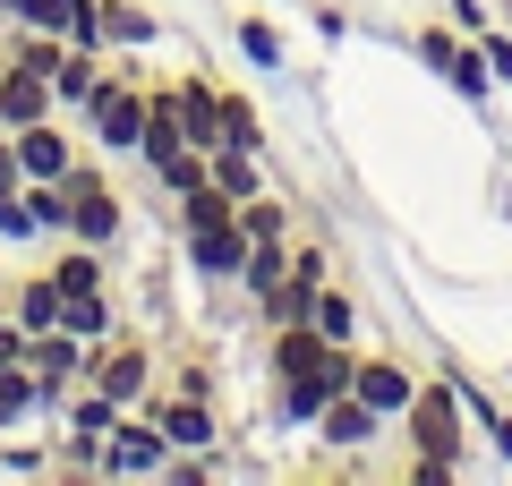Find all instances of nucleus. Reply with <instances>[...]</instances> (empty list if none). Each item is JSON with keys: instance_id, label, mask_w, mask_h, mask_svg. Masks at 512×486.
Returning a JSON list of instances; mask_svg holds the SVG:
<instances>
[{"instance_id": "obj_1", "label": "nucleus", "mask_w": 512, "mask_h": 486, "mask_svg": "<svg viewBox=\"0 0 512 486\" xmlns=\"http://www.w3.org/2000/svg\"><path fill=\"white\" fill-rule=\"evenodd\" d=\"M86 137H94V154H111V162H137V145H146V77L128 69V52H111V69H103V86L86 94Z\"/></svg>"}, {"instance_id": "obj_2", "label": "nucleus", "mask_w": 512, "mask_h": 486, "mask_svg": "<svg viewBox=\"0 0 512 486\" xmlns=\"http://www.w3.org/2000/svg\"><path fill=\"white\" fill-rule=\"evenodd\" d=\"M393 427H402L410 452H436V461H461V469H470V435H478V427H470V410H461V393H453L444 367L410 393V410L393 418Z\"/></svg>"}, {"instance_id": "obj_3", "label": "nucleus", "mask_w": 512, "mask_h": 486, "mask_svg": "<svg viewBox=\"0 0 512 486\" xmlns=\"http://www.w3.org/2000/svg\"><path fill=\"white\" fill-rule=\"evenodd\" d=\"M410 52H419L427 69H436L444 86L461 94V103H478V111H487L495 94H504V86H495V69H487V52H478V35H461L453 18H427V26H410Z\"/></svg>"}, {"instance_id": "obj_4", "label": "nucleus", "mask_w": 512, "mask_h": 486, "mask_svg": "<svg viewBox=\"0 0 512 486\" xmlns=\"http://www.w3.org/2000/svg\"><path fill=\"white\" fill-rule=\"evenodd\" d=\"M350 367H359V342H325V359H316V367L274 376V427H316V410L350 393Z\"/></svg>"}, {"instance_id": "obj_5", "label": "nucleus", "mask_w": 512, "mask_h": 486, "mask_svg": "<svg viewBox=\"0 0 512 486\" xmlns=\"http://www.w3.org/2000/svg\"><path fill=\"white\" fill-rule=\"evenodd\" d=\"M86 384H94V393H111L120 410H137V401L163 384V359H154L146 333H128V324H120L111 342H94V350H86Z\"/></svg>"}, {"instance_id": "obj_6", "label": "nucleus", "mask_w": 512, "mask_h": 486, "mask_svg": "<svg viewBox=\"0 0 512 486\" xmlns=\"http://www.w3.org/2000/svg\"><path fill=\"white\" fill-rule=\"evenodd\" d=\"M163 461H171V435L154 427V410H120L111 418V435H103V478L120 486V478H163Z\"/></svg>"}, {"instance_id": "obj_7", "label": "nucleus", "mask_w": 512, "mask_h": 486, "mask_svg": "<svg viewBox=\"0 0 512 486\" xmlns=\"http://www.w3.org/2000/svg\"><path fill=\"white\" fill-rule=\"evenodd\" d=\"M86 350L94 342H77L69 324H43L35 342H26V376H35V393H43V427H52V401L69 393V384H86Z\"/></svg>"}, {"instance_id": "obj_8", "label": "nucleus", "mask_w": 512, "mask_h": 486, "mask_svg": "<svg viewBox=\"0 0 512 486\" xmlns=\"http://www.w3.org/2000/svg\"><path fill=\"white\" fill-rule=\"evenodd\" d=\"M137 410H154V427L171 435V452H214V444H222V410H214V401H197V393H171V384H154Z\"/></svg>"}, {"instance_id": "obj_9", "label": "nucleus", "mask_w": 512, "mask_h": 486, "mask_svg": "<svg viewBox=\"0 0 512 486\" xmlns=\"http://www.w3.org/2000/svg\"><path fill=\"white\" fill-rule=\"evenodd\" d=\"M180 256H188V273H197L205 290H239L248 231H239V214H231V222H205V231H180Z\"/></svg>"}, {"instance_id": "obj_10", "label": "nucleus", "mask_w": 512, "mask_h": 486, "mask_svg": "<svg viewBox=\"0 0 512 486\" xmlns=\"http://www.w3.org/2000/svg\"><path fill=\"white\" fill-rule=\"evenodd\" d=\"M419 384H427V376H419L410 359H393V350H359V367H350V393H359L367 410H384V418H402Z\"/></svg>"}, {"instance_id": "obj_11", "label": "nucleus", "mask_w": 512, "mask_h": 486, "mask_svg": "<svg viewBox=\"0 0 512 486\" xmlns=\"http://www.w3.org/2000/svg\"><path fill=\"white\" fill-rule=\"evenodd\" d=\"M69 239H86V248H111V256H120V239H128L120 180H103V188H77V197H69Z\"/></svg>"}, {"instance_id": "obj_12", "label": "nucleus", "mask_w": 512, "mask_h": 486, "mask_svg": "<svg viewBox=\"0 0 512 486\" xmlns=\"http://www.w3.org/2000/svg\"><path fill=\"white\" fill-rule=\"evenodd\" d=\"M163 86H171V103H180L188 145H197V154H214V145H222V86H214V77H197V69L163 77Z\"/></svg>"}, {"instance_id": "obj_13", "label": "nucleus", "mask_w": 512, "mask_h": 486, "mask_svg": "<svg viewBox=\"0 0 512 486\" xmlns=\"http://www.w3.org/2000/svg\"><path fill=\"white\" fill-rule=\"evenodd\" d=\"M384 427H393L384 410H367L359 393H342V401H325V410H316V427H308V435H316L325 452H367V444H376Z\"/></svg>"}, {"instance_id": "obj_14", "label": "nucleus", "mask_w": 512, "mask_h": 486, "mask_svg": "<svg viewBox=\"0 0 512 486\" xmlns=\"http://www.w3.org/2000/svg\"><path fill=\"white\" fill-rule=\"evenodd\" d=\"M9 145H18L26 180H60V171H69V162L86 154V145H77L69 128H60V111H52V120H26V128H9Z\"/></svg>"}, {"instance_id": "obj_15", "label": "nucleus", "mask_w": 512, "mask_h": 486, "mask_svg": "<svg viewBox=\"0 0 512 486\" xmlns=\"http://www.w3.org/2000/svg\"><path fill=\"white\" fill-rule=\"evenodd\" d=\"M52 282L60 299H86V290H111V248H86V239H52Z\"/></svg>"}, {"instance_id": "obj_16", "label": "nucleus", "mask_w": 512, "mask_h": 486, "mask_svg": "<svg viewBox=\"0 0 512 486\" xmlns=\"http://www.w3.org/2000/svg\"><path fill=\"white\" fill-rule=\"evenodd\" d=\"M52 486H111V478H103V435L52 427Z\"/></svg>"}, {"instance_id": "obj_17", "label": "nucleus", "mask_w": 512, "mask_h": 486, "mask_svg": "<svg viewBox=\"0 0 512 486\" xmlns=\"http://www.w3.org/2000/svg\"><path fill=\"white\" fill-rule=\"evenodd\" d=\"M52 77L43 69H18V60H9V77H0V128H26V120H52Z\"/></svg>"}, {"instance_id": "obj_18", "label": "nucleus", "mask_w": 512, "mask_h": 486, "mask_svg": "<svg viewBox=\"0 0 512 486\" xmlns=\"http://www.w3.org/2000/svg\"><path fill=\"white\" fill-rule=\"evenodd\" d=\"M103 69H111V52H86V43H69V52H60V69H52V103L77 120V111H86V94L103 86Z\"/></svg>"}, {"instance_id": "obj_19", "label": "nucleus", "mask_w": 512, "mask_h": 486, "mask_svg": "<svg viewBox=\"0 0 512 486\" xmlns=\"http://www.w3.org/2000/svg\"><path fill=\"white\" fill-rule=\"evenodd\" d=\"M163 43V18L146 0H103V52H154Z\"/></svg>"}, {"instance_id": "obj_20", "label": "nucleus", "mask_w": 512, "mask_h": 486, "mask_svg": "<svg viewBox=\"0 0 512 486\" xmlns=\"http://www.w3.org/2000/svg\"><path fill=\"white\" fill-rule=\"evenodd\" d=\"M231 52H239V60H248V69H256V77H282V60H291V43H282V26H274V18H265V9H248V18H239V26H231Z\"/></svg>"}, {"instance_id": "obj_21", "label": "nucleus", "mask_w": 512, "mask_h": 486, "mask_svg": "<svg viewBox=\"0 0 512 486\" xmlns=\"http://www.w3.org/2000/svg\"><path fill=\"white\" fill-rule=\"evenodd\" d=\"M9 316H18L26 333L60 324V282H52V265H35V273H18V282H9Z\"/></svg>"}, {"instance_id": "obj_22", "label": "nucleus", "mask_w": 512, "mask_h": 486, "mask_svg": "<svg viewBox=\"0 0 512 486\" xmlns=\"http://www.w3.org/2000/svg\"><path fill=\"white\" fill-rule=\"evenodd\" d=\"M60 324L77 342H111L120 333V290H86V299H60Z\"/></svg>"}, {"instance_id": "obj_23", "label": "nucleus", "mask_w": 512, "mask_h": 486, "mask_svg": "<svg viewBox=\"0 0 512 486\" xmlns=\"http://www.w3.org/2000/svg\"><path fill=\"white\" fill-rule=\"evenodd\" d=\"M205 180L222 188V197H256V188H265V154H239V145H214V154H205Z\"/></svg>"}, {"instance_id": "obj_24", "label": "nucleus", "mask_w": 512, "mask_h": 486, "mask_svg": "<svg viewBox=\"0 0 512 486\" xmlns=\"http://www.w3.org/2000/svg\"><path fill=\"white\" fill-rule=\"evenodd\" d=\"M222 145H239V154H265V111H256L248 86H222Z\"/></svg>"}, {"instance_id": "obj_25", "label": "nucleus", "mask_w": 512, "mask_h": 486, "mask_svg": "<svg viewBox=\"0 0 512 486\" xmlns=\"http://www.w3.org/2000/svg\"><path fill=\"white\" fill-rule=\"evenodd\" d=\"M18 427H43V393L26 367H0V435H18Z\"/></svg>"}, {"instance_id": "obj_26", "label": "nucleus", "mask_w": 512, "mask_h": 486, "mask_svg": "<svg viewBox=\"0 0 512 486\" xmlns=\"http://www.w3.org/2000/svg\"><path fill=\"white\" fill-rule=\"evenodd\" d=\"M308 324L325 333V342H359V299H350L342 282H325V290L308 299Z\"/></svg>"}, {"instance_id": "obj_27", "label": "nucleus", "mask_w": 512, "mask_h": 486, "mask_svg": "<svg viewBox=\"0 0 512 486\" xmlns=\"http://www.w3.org/2000/svg\"><path fill=\"white\" fill-rule=\"evenodd\" d=\"M239 231H248V239H291L299 214L274 197V188H256V197H239Z\"/></svg>"}, {"instance_id": "obj_28", "label": "nucleus", "mask_w": 512, "mask_h": 486, "mask_svg": "<svg viewBox=\"0 0 512 486\" xmlns=\"http://www.w3.org/2000/svg\"><path fill=\"white\" fill-rule=\"evenodd\" d=\"M26 205H35L43 239H69V188L60 180H26Z\"/></svg>"}, {"instance_id": "obj_29", "label": "nucleus", "mask_w": 512, "mask_h": 486, "mask_svg": "<svg viewBox=\"0 0 512 486\" xmlns=\"http://www.w3.org/2000/svg\"><path fill=\"white\" fill-rule=\"evenodd\" d=\"M60 43L103 52V0H60Z\"/></svg>"}, {"instance_id": "obj_30", "label": "nucleus", "mask_w": 512, "mask_h": 486, "mask_svg": "<svg viewBox=\"0 0 512 486\" xmlns=\"http://www.w3.org/2000/svg\"><path fill=\"white\" fill-rule=\"evenodd\" d=\"M0 478H52V444H18V435H0Z\"/></svg>"}, {"instance_id": "obj_31", "label": "nucleus", "mask_w": 512, "mask_h": 486, "mask_svg": "<svg viewBox=\"0 0 512 486\" xmlns=\"http://www.w3.org/2000/svg\"><path fill=\"white\" fill-rule=\"evenodd\" d=\"M0 26H35V35H60V0H0Z\"/></svg>"}, {"instance_id": "obj_32", "label": "nucleus", "mask_w": 512, "mask_h": 486, "mask_svg": "<svg viewBox=\"0 0 512 486\" xmlns=\"http://www.w3.org/2000/svg\"><path fill=\"white\" fill-rule=\"evenodd\" d=\"M0 239H9V248L43 239V222H35V205H26V188H18V197H0Z\"/></svg>"}, {"instance_id": "obj_33", "label": "nucleus", "mask_w": 512, "mask_h": 486, "mask_svg": "<svg viewBox=\"0 0 512 486\" xmlns=\"http://www.w3.org/2000/svg\"><path fill=\"white\" fill-rule=\"evenodd\" d=\"M478 52H487V69H495V86L512 94V26H504V18H495L487 35H478Z\"/></svg>"}, {"instance_id": "obj_34", "label": "nucleus", "mask_w": 512, "mask_h": 486, "mask_svg": "<svg viewBox=\"0 0 512 486\" xmlns=\"http://www.w3.org/2000/svg\"><path fill=\"white\" fill-rule=\"evenodd\" d=\"M402 478H410V486H461V461H436V452H410V461H402Z\"/></svg>"}, {"instance_id": "obj_35", "label": "nucleus", "mask_w": 512, "mask_h": 486, "mask_svg": "<svg viewBox=\"0 0 512 486\" xmlns=\"http://www.w3.org/2000/svg\"><path fill=\"white\" fill-rule=\"evenodd\" d=\"M163 384H171V393H197V401H214V367H205V359H180Z\"/></svg>"}, {"instance_id": "obj_36", "label": "nucleus", "mask_w": 512, "mask_h": 486, "mask_svg": "<svg viewBox=\"0 0 512 486\" xmlns=\"http://www.w3.org/2000/svg\"><path fill=\"white\" fill-rule=\"evenodd\" d=\"M444 18H453L461 35H487V26H495V9H487V0H444Z\"/></svg>"}, {"instance_id": "obj_37", "label": "nucleus", "mask_w": 512, "mask_h": 486, "mask_svg": "<svg viewBox=\"0 0 512 486\" xmlns=\"http://www.w3.org/2000/svg\"><path fill=\"white\" fill-rule=\"evenodd\" d=\"M26 342H35V333H26L18 316H0V367H26Z\"/></svg>"}, {"instance_id": "obj_38", "label": "nucleus", "mask_w": 512, "mask_h": 486, "mask_svg": "<svg viewBox=\"0 0 512 486\" xmlns=\"http://www.w3.org/2000/svg\"><path fill=\"white\" fill-rule=\"evenodd\" d=\"M26 188V162H18V145H9V128H0V197H18Z\"/></svg>"}, {"instance_id": "obj_39", "label": "nucleus", "mask_w": 512, "mask_h": 486, "mask_svg": "<svg viewBox=\"0 0 512 486\" xmlns=\"http://www.w3.org/2000/svg\"><path fill=\"white\" fill-rule=\"evenodd\" d=\"M308 26H316V43H342V35H350V9H325V0H316Z\"/></svg>"}, {"instance_id": "obj_40", "label": "nucleus", "mask_w": 512, "mask_h": 486, "mask_svg": "<svg viewBox=\"0 0 512 486\" xmlns=\"http://www.w3.org/2000/svg\"><path fill=\"white\" fill-rule=\"evenodd\" d=\"M495 18H504V26H512V0H504V9H495Z\"/></svg>"}]
</instances>
